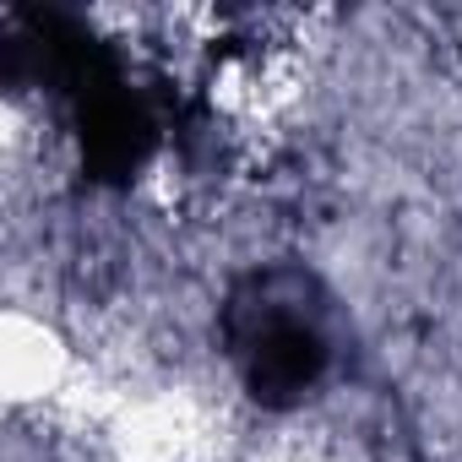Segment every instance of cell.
I'll list each match as a JSON object with an SVG mask.
<instances>
[{
	"mask_svg": "<svg viewBox=\"0 0 462 462\" xmlns=\"http://www.w3.org/2000/svg\"><path fill=\"white\" fill-rule=\"evenodd\" d=\"M223 343L251 402L300 408L305 397L321 392L337 359L332 300L300 267L251 273L223 300Z\"/></svg>",
	"mask_w": 462,
	"mask_h": 462,
	"instance_id": "6da1fadb",
	"label": "cell"
}]
</instances>
